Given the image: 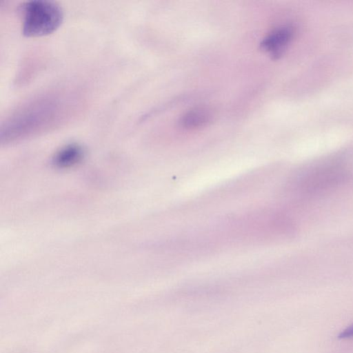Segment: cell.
Returning <instances> with one entry per match:
<instances>
[{
	"instance_id": "obj_4",
	"label": "cell",
	"mask_w": 353,
	"mask_h": 353,
	"mask_svg": "<svg viewBox=\"0 0 353 353\" xmlns=\"http://www.w3.org/2000/svg\"><path fill=\"white\" fill-rule=\"evenodd\" d=\"M212 113L207 108H196L185 113L181 119V125L185 129L194 130L204 127L210 123Z\"/></svg>"
},
{
	"instance_id": "obj_1",
	"label": "cell",
	"mask_w": 353,
	"mask_h": 353,
	"mask_svg": "<svg viewBox=\"0 0 353 353\" xmlns=\"http://www.w3.org/2000/svg\"><path fill=\"white\" fill-rule=\"evenodd\" d=\"M67 105L58 96L38 98L16 110L1 128L6 141L23 139L56 125L62 119Z\"/></svg>"
},
{
	"instance_id": "obj_3",
	"label": "cell",
	"mask_w": 353,
	"mask_h": 353,
	"mask_svg": "<svg viewBox=\"0 0 353 353\" xmlns=\"http://www.w3.org/2000/svg\"><path fill=\"white\" fill-rule=\"evenodd\" d=\"M294 37V30L291 26L279 27L261 42V48L268 52L273 58L277 59L283 54Z\"/></svg>"
},
{
	"instance_id": "obj_2",
	"label": "cell",
	"mask_w": 353,
	"mask_h": 353,
	"mask_svg": "<svg viewBox=\"0 0 353 353\" xmlns=\"http://www.w3.org/2000/svg\"><path fill=\"white\" fill-rule=\"evenodd\" d=\"M23 34L26 37H41L54 32L61 24L63 13L54 1L32 0L22 6Z\"/></svg>"
},
{
	"instance_id": "obj_5",
	"label": "cell",
	"mask_w": 353,
	"mask_h": 353,
	"mask_svg": "<svg viewBox=\"0 0 353 353\" xmlns=\"http://www.w3.org/2000/svg\"><path fill=\"white\" fill-rule=\"evenodd\" d=\"M83 150L77 143L68 144L60 149L54 157L57 166L66 168L78 163L83 157Z\"/></svg>"
},
{
	"instance_id": "obj_6",
	"label": "cell",
	"mask_w": 353,
	"mask_h": 353,
	"mask_svg": "<svg viewBox=\"0 0 353 353\" xmlns=\"http://www.w3.org/2000/svg\"><path fill=\"white\" fill-rule=\"evenodd\" d=\"M353 337V324L343 330L339 335L340 339H349Z\"/></svg>"
}]
</instances>
